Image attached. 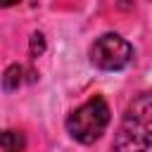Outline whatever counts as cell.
Here are the masks:
<instances>
[{"label": "cell", "mask_w": 152, "mask_h": 152, "mask_svg": "<svg viewBox=\"0 0 152 152\" xmlns=\"http://www.w3.org/2000/svg\"><path fill=\"white\" fill-rule=\"evenodd\" d=\"M152 147V90L138 93L114 133L109 152H147Z\"/></svg>", "instance_id": "obj_1"}, {"label": "cell", "mask_w": 152, "mask_h": 152, "mask_svg": "<svg viewBox=\"0 0 152 152\" xmlns=\"http://www.w3.org/2000/svg\"><path fill=\"white\" fill-rule=\"evenodd\" d=\"M109 119H112V112H109L107 100L102 95H93L66 116V131L76 142L93 145L107 131Z\"/></svg>", "instance_id": "obj_2"}, {"label": "cell", "mask_w": 152, "mask_h": 152, "mask_svg": "<svg viewBox=\"0 0 152 152\" xmlns=\"http://www.w3.org/2000/svg\"><path fill=\"white\" fill-rule=\"evenodd\" d=\"M133 62V45L119 33H102L90 45V64L100 71H121Z\"/></svg>", "instance_id": "obj_3"}, {"label": "cell", "mask_w": 152, "mask_h": 152, "mask_svg": "<svg viewBox=\"0 0 152 152\" xmlns=\"http://www.w3.org/2000/svg\"><path fill=\"white\" fill-rule=\"evenodd\" d=\"M24 83V66L21 64H10L2 74V88L5 90H17Z\"/></svg>", "instance_id": "obj_4"}, {"label": "cell", "mask_w": 152, "mask_h": 152, "mask_svg": "<svg viewBox=\"0 0 152 152\" xmlns=\"http://www.w3.org/2000/svg\"><path fill=\"white\" fill-rule=\"evenodd\" d=\"M24 145H26V140L19 131H2L0 133V147L5 152H21Z\"/></svg>", "instance_id": "obj_5"}, {"label": "cell", "mask_w": 152, "mask_h": 152, "mask_svg": "<svg viewBox=\"0 0 152 152\" xmlns=\"http://www.w3.org/2000/svg\"><path fill=\"white\" fill-rule=\"evenodd\" d=\"M28 50H31V57H33V59L45 52V38H43V33H33V36H31Z\"/></svg>", "instance_id": "obj_6"}]
</instances>
